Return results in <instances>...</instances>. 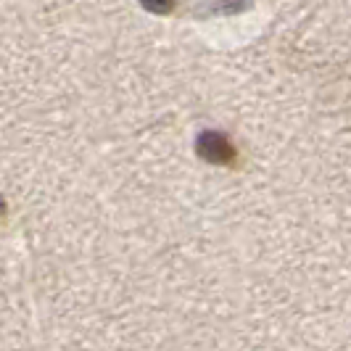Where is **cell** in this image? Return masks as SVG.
<instances>
[{
	"instance_id": "cell-1",
	"label": "cell",
	"mask_w": 351,
	"mask_h": 351,
	"mask_svg": "<svg viewBox=\"0 0 351 351\" xmlns=\"http://www.w3.org/2000/svg\"><path fill=\"white\" fill-rule=\"evenodd\" d=\"M0 211H3V201H0Z\"/></svg>"
}]
</instances>
